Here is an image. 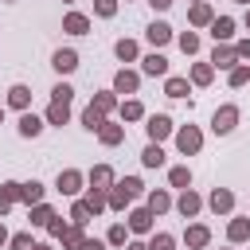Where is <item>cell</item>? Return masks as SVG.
<instances>
[{
    "label": "cell",
    "mask_w": 250,
    "mask_h": 250,
    "mask_svg": "<svg viewBox=\"0 0 250 250\" xmlns=\"http://www.w3.org/2000/svg\"><path fill=\"white\" fill-rule=\"evenodd\" d=\"M141 195H145V184H141L137 176H125V180H117V184L109 188L105 199H109V211H125V207H129L133 199H141Z\"/></svg>",
    "instance_id": "cell-1"
},
{
    "label": "cell",
    "mask_w": 250,
    "mask_h": 250,
    "mask_svg": "<svg viewBox=\"0 0 250 250\" xmlns=\"http://www.w3.org/2000/svg\"><path fill=\"white\" fill-rule=\"evenodd\" d=\"M238 105H219L215 109V117H211V129H215V137H227V133H234V125H238Z\"/></svg>",
    "instance_id": "cell-2"
},
{
    "label": "cell",
    "mask_w": 250,
    "mask_h": 250,
    "mask_svg": "<svg viewBox=\"0 0 250 250\" xmlns=\"http://www.w3.org/2000/svg\"><path fill=\"white\" fill-rule=\"evenodd\" d=\"M145 133H148L152 145H160L164 137H172V117L168 113H148L145 117Z\"/></svg>",
    "instance_id": "cell-3"
},
{
    "label": "cell",
    "mask_w": 250,
    "mask_h": 250,
    "mask_svg": "<svg viewBox=\"0 0 250 250\" xmlns=\"http://www.w3.org/2000/svg\"><path fill=\"white\" fill-rule=\"evenodd\" d=\"M176 148H180L184 156H195V152L203 148V133H199L195 125H184V129H176Z\"/></svg>",
    "instance_id": "cell-4"
},
{
    "label": "cell",
    "mask_w": 250,
    "mask_h": 250,
    "mask_svg": "<svg viewBox=\"0 0 250 250\" xmlns=\"http://www.w3.org/2000/svg\"><path fill=\"white\" fill-rule=\"evenodd\" d=\"M113 184H117V176H113L109 164H94V168L86 172V188H94V191H105V195H109Z\"/></svg>",
    "instance_id": "cell-5"
},
{
    "label": "cell",
    "mask_w": 250,
    "mask_h": 250,
    "mask_svg": "<svg viewBox=\"0 0 250 250\" xmlns=\"http://www.w3.org/2000/svg\"><path fill=\"white\" fill-rule=\"evenodd\" d=\"M82 184H86V176H82L78 168H62V172H59V180H55V188H59L62 195H74V199H78Z\"/></svg>",
    "instance_id": "cell-6"
},
{
    "label": "cell",
    "mask_w": 250,
    "mask_h": 250,
    "mask_svg": "<svg viewBox=\"0 0 250 250\" xmlns=\"http://www.w3.org/2000/svg\"><path fill=\"white\" fill-rule=\"evenodd\" d=\"M211 66H219V70H234V66H238V51H234V43H215V51H211Z\"/></svg>",
    "instance_id": "cell-7"
},
{
    "label": "cell",
    "mask_w": 250,
    "mask_h": 250,
    "mask_svg": "<svg viewBox=\"0 0 250 250\" xmlns=\"http://www.w3.org/2000/svg\"><path fill=\"white\" fill-rule=\"evenodd\" d=\"M51 66H55L59 74H74V70H78V51H74V47H59V51L51 55Z\"/></svg>",
    "instance_id": "cell-8"
},
{
    "label": "cell",
    "mask_w": 250,
    "mask_h": 250,
    "mask_svg": "<svg viewBox=\"0 0 250 250\" xmlns=\"http://www.w3.org/2000/svg\"><path fill=\"white\" fill-rule=\"evenodd\" d=\"M141 74H148V78H168V59H164L160 51H148V55L141 59Z\"/></svg>",
    "instance_id": "cell-9"
},
{
    "label": "cell",
    "mask_w": 250,
    "mask_h": 250,
    "mask_svg": "<svg viewBox=\"0 0 250 250\" xmlns=\"http://www.w3.org/2000/svg\"><path fill=\"white\" fill-rule=\"evenodd\" d=\"M207 207H211L215 215H230V211H234V191H230V188H215V191L207 195Z\"/></svg>",
    "instance_id": "cell-10"
},
{
    "label": "cell",
    "mask_w": 250,
    "mask_h": 250,
    "mask_svg": "<svg viewBox=\"0 0 250 250\" xmlns=\"http://www.w3.org/2000/svg\"><path fill=\"white\" fill-rule=\"evenodd\" d=\"M227 242L238 246V242H250V215H234L227 223Z\"/></svg>",
    "instance_id": "cell-11"
},
{
    "label": "cell",
    "mask_w": 250,
    "mask_h": 250,
    "mask_svg": "<svg viewBox=\"0 0 250 250\" xmlns=\"http://www.w3.org/2000/svg\"><path fill=\"white\" fill-rule=\"evenodd\" d=\"M188 23H191V27H211V23H215V8H211L207 0L191 4V8H188Z\"/></svg>",
    "instance_id": "cell-12"
},
{
    "label": "cell",
    "mask_w": 250,
    "mask_h": 250,
    "mask_svg": "<svg viewBox=\"0 0 250 250\" xmlns=\"http://www.w3.org/2000/svg\"><path fill=\"white\" fill-rule=\"evenodd\" d=\"M152 219H156V215H152L148 207H133V211H129V230H133V234H152Z\"/></svg>",
    "instance_id": "cell-13"
},
{
    "label": "cell",
    "mask_w": 250,
    "mask_h": 250,
    "mask_svg": "<svg viewBox=\"0 0 250 250\" xmlns=\"http://www.w3.org/2000/svg\"><path fill=\"white\" fill-rule=\"evenodd\" d=\"M141 90V74L137 70H117L113 74V94H137Z\"/></svg>",
    "instance_id": "cell-14"
},
{
    "label": "cell",
    "mask_w": 250,
    "mask_h": 250,
    "mask_svg": "<svg viewBox=\"0 0 250 250\" xmlns=\"http://www.w3.org/2000/svg\"><path fill=\"white\" fill-rule=\"evenodd\" d=\"M176 211H180L184 219H195V215L203 211V199H199V195L188 188V191H180V199H176Z\"/></svg>",
    "instance_id": "cell-15"
},
{
    "label": "cell",
    "mask_w": 250,
    "mask_h": 250,
    "mask_svg": "<svg viewBox=\"0 0 250 250\" xmlns=\"http://www.w3.org/2000/svg\"><path fill=\"white\" fill-rule=\"evenodd\" d=\"M184 242H188V250H203V246L211 242V227H203V223H191V227L184 230Z\"/></svg>",
    "instance_id": "cell-16"
},
{
    "label": "cell",
    "mask_w": 250,
    "mask_h": 250,
    "mask_svg": "<svg viewBox=\"0 0 250 250\" xmlns=\"http://www.w3.org/2000/svg\"><path fill=\"white\" fill-rule=\"evenodd\" d=\"M145 39H148L152 47H164V43H172V27H168L164 20H152V23L145 27Z\"/></svg>",
    "instance_id": "cell-17"
},
{
    "label": "cell",
    "mask_w": 250,
    "mask_h": 250,
    "mask_svg": "<svg viewBox=\"0 0 250 250\" xmlns=\"http://www.w3.org/2000/svg\"><path fill=\"white\" fill-rule=\"evenodd\" d=\"M145 207H148L152 215H164V211H168V207H176V203H172V195H168L164 188H152V191L145 195Z\"/></svg>",
    "instance_id": "cell-18"
},
{
    "label": "cell",
    "mask_w": 250,
    "mask_h": 250,
    "mask_svg": "<svg viewBox=\"0 0 250 250\" xmlns=\"http://www.w3.org/2000/svg\"><path fill=\"white\" fill-rule=\"evenodd\" d=\"M62 31L86 35V31H90V16H86V12H66V16H62Z\"/></svg>",
    "instance_id": "cell-19"
},
{
    "label": "cell",
    "mask_w": 250,
    "mask_h": 250,
    "mask_svg": "<svg viewBox=\"0 0 250 250\" xmlns=\"http://www.w3.org/2000/svg\"><path fill=\"white\" fill-rule=\"evenodd\" d=\"M16 203H20V184H16V180L0 184V219H4V215H8Z\"/></svg>",
    "instance_id": "cell-20"
},
{
    "label": "cell",
    "mask_w": 250,
    "mask_h": 250,
    "mask_svg": "<svg viewBox=\"0 0 250 250\" xmlns=\"http://www.w3.org/2000/svg\"><path fill=\"white\" fill-rule=\"evenodd\" d=\"M230 35H234V20H230V16H215L211 39H215V43H230Z\"/></svg>",
    "instance_id": "cell-21"
},
{
    "label": "cell",
    "mask_w": 250,
    "mask_h": 250,
    "mask_svg": "<svg viewBox=\"0 0 250 250\" xmlns=\"http://www.w3.org/2000/svg\"><path fill=\"white\" fill-rule=\"evenodd\" d=\"M164 94H168V98H188V94H191V78L168 74V78H164Z\"/></svg>",
    "instance_id": "cell-22"
},
{
    "label": "cell",
    "mask_w": 250,
    "mask_h": 250,
    "mask_svg": "<svg viewBox=\"0 0 250 250\" xmlns=\"http://www.w3.org/2000/svg\"><path fill=\"white\" fill-rule=\"evenodd\" d=\"M8 105L20 109V113H27V105H31V90H27L23 82H16V86L8 90Z\"/></svg>",
    "instance_id": "cell-23"
},
{
    "label": "cell",
    "mask_w": 250,
    "mask_h": 250,
    "mask_svg": "<svg viewBox=\"0 0 250 250\" xmlns=\"http://www.w3.org/2000/svg\"><path fill=\"white\" fill-rule=\"evenodd\" d=\"M43 121L47 125H66L70 121V102H51L47 113H43Z\"/></svg>",
    "instance_id": "cell-24"
},
{
    "label": "cell",
    "mask_w": 250,
    "mask_h": 250,
    "mask_svg": "<svg viewBox=\"0 0 250 250\" xmlns=\"http://www.w3.org/2000/svg\"><path fill=\"white\" fill-rule=\"evenodd\" d=\"M16 129H20V137H27V141H31V137H39V133H43V117H35V113L27 109V113H20V125H16Z\"/></svg>",
    "instance_id": "cell-25"
},
{
    "label": "cell",
    "mask_w": 250,
    "mask_h": 250,
    "mask_svg": "<svg viewBox=\"0 0 250 250\" xmlns=\"http://www.w3.org/2000/svg\"><path fill=\"white\" fill-rule=\"evenodd\" d=\"M113 55H117L121 62H137V59H141V47H137V39H117V43H113Z\"/></svg>",
    "instance_id": "cell-26"
},
{
    "label": "cell",
    "mask_w": 250,
    "mask_h": 250,
    "mask_svg": "<svg viewBox=\"0 0 250 250\" xmlns=\"http://www.w3.org/2000/svg\"><path fill=\"white\" fill-rule=\"evenodd\" d=\"M98 141H102V145H109V148H113V145H121V141H125V125L105 121V125L98 129Z\"/></svg>",
    "instance_id": "cell-27"
},
{
    "label": "cell",
    "mask_w": 250,
    "mask_h": 250,
    "mask_svg": "<svg viewBox=\"0 0 250 250\" xmlns=\"http://www.w3.org/2000/svg\"><path fill=\"white\" fill-rule=\"evenodd\" d=\"M20 203H27V211H31L35 203H43V184H39V180H31V184H20Z\"/></svg>",
    "instance_id": "cell-28"
},
{
    "label": "cell",
    "mask_w": 250,
    "mask_h": 250,
    "mask_svg": "<svg viewBox=\"0 0 250 250\" xmlns=\"http://www.w3.org/2000/svg\"><path fill=\"white\" fill-rule=\"evenodd\" d=\"M59 242H62V250H78V246L86 242V227H74V223H70V227L59 234Z\"/></svg>",
    "instance_id": "cell-29"
},
{
    "label": "cell",
    "mask_w": 250,
    "mask_h": 250,
    "mask_svg": "<svg viewBox=\"0 0 250 250\" xmlns=\"http://www.w3.org/2000/svg\"><path fill=\"white\" fill-rule=\"evenodd\" d=\"M117 113H121V121H141V117H145V105H141L137 98H125V102L117 105Z\"/></svg>",
    "instance_id": "cell-30"
},
{
    "label": "cell",
    "mask_w": 250,
    "mask_h": 250,
    "mask_svg": "<svg viewBox=\"0 0 250 250\" xmlns=\"http://www.w3.org/2000/svg\"><path fill=\"white\" fill-rule=\"evenodd\" d=\"M168 184L180 188V191H188V188H191V168H188V164H176V168L168 172Z\"/></svg>",
    "instance_id": "cell-31"
},
{
    "label": "cell",
    "mask_w": 250,
    "mask_h": 250,
    "mask_svg": "<svg viewBox=\"0 0 250 250\" xmlns=\"http://www.w3.org/2000/svg\"><path fill=\"white\" fill-rule=\"evenodd\" d=\"M27 219H31V227H47V223L55 219V207H51V203H35V207L27 211Z\"/></svg>",
    "instance_id": "cell-32"
},
{
    "label": "cell",
    "mask_w": 250,
    "mask_h": 250,
    "mask_svg": "<svg viewBox=\"0 0 250 250\" xmlns=\"http://www.w3.org/2000/svg\"><path fill=\"white\" fill-rule=\"evenodd\" d=\"M90 219H94V211L86 207V199H74L70 203V223L74 227H90Z\"/></svg>",
    "instance_id": "cell-33"
},
{
    "label": "cell",
    "mask_w": 250,
    "mask_h": 250,
    "mask_svg": "<svg viewBox=\"0 0 250 250\" xmlns=\"http://www.w3.org/2000/svg\"><path fill=\"white\" fill-rule=\"evenodd\" d=\"M211 78H215V66L211 62H195L191 66V86H211Z\"/></svg>",
    "instance_id": "cell-34"
},
{
    "label": "cell",
    "mask_w": 250,
    "mask_h": 250,
    "mask_svg": "<svg viewBox=\"0 0 250 250\" xmlns=\"http://www.w3.org/2000/svg\"><path fill=\"white\" fill-rule=\"evenodd\" d=\"M141 164H145V168H160V164H164V148L148 141V145H145V152H141Z\"/></svg>",
    "instance_id": "cell-35"
},
{
    "label": "cell",
    "mask_w": 250,
    "mask_h": 250,
    "mask_svg": "<svg viewBox=\"0 0 250 250\" xmlns=\"http://www.w3.org/2000/svg\"><path fill=\"white\" fill-rule=\"evenodd\" d=\"M86 207L94 211V215H102V211H109V199H105V191H94V188H86Z\"/></svg>",
    "instance_id": "cell-36"
},
{
    "label": "cell",
    "mask_w": 250,
    "mask_h": 250,
    "mask_svg": "<svg viewBox=\"0 0 250 250\" xmlns=\"http://www.w3.org/2000/svg\"><path fill=\"white\" fill-rule=\"evenodd\" d=\"M125 242H129V227H125V223H113V227L105 230V246H121V250H125Z\"/></svg>",
    "instance_id": "cell-37"
},
{
    "label": "cell",
    "mask_w": 250,
    "mask_h": 250,
    "mask_svg": "<svg viewBox=\"0 0 250 250\" xmlns=\"http://www.w3.org/2000/svg\"><path fill=\"white\" fill-rule=\"evenodd\" d=\"M94 109H102V113H113L117 109V94L113 90H102V94H94V102H90Z\"/></svg>",
    "instance_id": "cell-38"
},
{
    "label": "cell",
    "mask_w": 250,
    "mask_h": 250,
    "mask_svg": "<svg viewBox=\"0 0 250 250\" xmlns=\"http://www.w3.org/2000/svg\"><path fill=\"white\" fill-rule=\"evenodd\" d=\"M82 125H86L90 133H98V129L105 125V113H102V109H94V105H86V109H82Z\"/></svg>",
    "instance_id": "cell-39"
},
{
    "label": "cell",
    "mask_w": 250,
    "mask_h": 250,
    "mask_svg": "<svg viewBox=\"0 0 250 250\" xmlns=\"http://www.w3.org/2000/svg\"><path fill=\"white\" fill-rule=\"evenodd\" d=\"M227 82H230L234 90H238V86H246V82H250V62H238L234 70H227Z\"/></svg>",
    "instance_id": "cell-40"
},
{
    "label": "cell",
    "mask_w": 250,
    "mask_h": 250,
    "mask_svg": "<svg viewBox=\"0 0 250 250\" xmlns=\"http://www.w3.org/2000/svg\"><path fill=\"white\" fill-rule=\"evenodd\" d=\"M148 250H176V238L168 230H156V234H148Z\"/></svg>",
    "instance_id": "cell-41"
},
{
    "label": "cell",
    "mask_w": 250,
    "mask_h": 250,
    "mask_svg": "<svg viewBox=\"0 0 250 250\" xmlns=\"http://www.w3.org/2000/svg\"><path fill=\"white\" fill-rule=\"evenodd\" d=\"M176 43H180V51H184V55H195V51H199V35H195V31L176 35Z\"/></svg>",
    "instance_id": "cell-42"
},
{
    "label": "cell",
    "mask_w": 250,
    "mask_h": 250,
    "mask_svg": "<svg viewBox=\"0 0 250 250\" xmlns=\"http://www.w3.org/2000/svg\"><path fill=\"white\" fill-rule=\"evenodd\" d=\"M8 246L12 250H35V238H31V230H20V234L8 238Z\"/></svg>",
    "instance_id": "cell-43"
},
{
    "label": "cell",
    "mask_w": 250,
    "mask_h": 250,
    "mask_svg": "<svg viewBox=\"0 0 250 250\" xmlns=\"http://www.w3.org/2000/svg\"><path fill=\"white\" fill-rule=\"evenodd\" d=\"M51 102H74V86H70V82H59V86L51 90Z\"/></svg>",
    "instance_id": "cell-44"
},
{
    "label": "cell",
    "mask_w": 250,
    "mask_h": 250,
    "mask_svg": "<svg viewBox=\"0 0 250 250\" xmlns=\"http://www.w3.org/2000/svg\"><path fill=\"white\" fill-rule=\"evenodd\" d=\"M94 12H98L102 20H113V16H117V0H94Z\"/></svg>",
    "instance_id": "cell-45"
},
{
    "label": "cell",
    "mask_w": 250,
    "mask_h": 250,
    "mask_svg": "<svg viewBox=\"0 0 250 250\" xmlns=\"http://www.w3.org/2000/svg\"><path fill=\"white\" fill-rule=\"evenodd\" d=\"M66 227H70V223H62V219H59V215H55V219H51V223H47V234H51V238H59V234H62V230H66Z\"/></svg>",
    "instance_id": "cell-46"
},
{
    "label": "cell",
    "mask_w": 250,
    "mask_h": 250,
    "mask_svg": "<svg viewBox=\"0 0 250 250\" xmlns=\"http://www.w3.org/2000/svg\"><path fill=\"white\" fill-rule=\"evenodd\" d=\"M234 51H238V62H250V35H246V39H238V43H234Z\"/></svg>",
    "instance_id": "cell-47"
},
{
    "label": "cell",
    "mask_w": 250,
    "mask_h": 250,
    "mask_svg": "<svg viewBox=\"0 0 250 250\" xmlns=\"http://www.w3.org/2000/svg\"><path fill=\"white\" fill-rule=\"evenodd\" d=\"M78 250H105V242H102V238H90V234H86V242H82Z\"/></svg>",
    "instance_id": "cell-48"
},
{
    "label": "cell",
    "mask_w": 250,
    "mask_h": 250,
    "mask_svg": "<svg viewBox=\"0 0 250 250\" xmlns=\"http://www.w3.org/2000/svg\"><path fill=\"white\" fill-rule=\"evenodd\" d=\"M148 4H152L156 12H168V8H172V0H148Z\"/></svg>",
    "instance_id": "cell-49"
},
{
    "label": "cell",
    "mask_w": 250,
    "mask_h": 250,
    "mask_svg": "<svg viewBox=\"0 0 250 250\" xmlns=\"http://www.w3.org/2000/svg\"><path fill=\"white\" fill-rule=\"evenodd\" d=\"M125 250H148V242H125Z\"/></svg>",
    "instance_id": "cell-50"
},
{
    "label": "cell",
    "mask_w": 250,
    "mask_h": 250,
    "mask_svg": "<svg viewBox=\"0 0 250 250\" xmlns=\"http://www.w3.org/2000/svg\"><path fill=\"white\" fill-rule=\"evenodd\" d=\"M8 238H12V234H8V227H4V223H0V246H4V242H8Z\"/></svg>",
    "instance_id": "cell-51"
},
{
    "label": "cell",
    "mask_w": 250,
    "mask_h": 250,
    "mask_svg": "<svg viewBox=\"0 0 250 250\" xmlns=\"http://www.w3.org/2000/svg\"><path fill=\"white\" fill-rule=\"evenodd\" d=\"M35 250H55V246L51 242H35Z\"/></svg>",
    "instance_id": "cell-52"
},
{
    "label": "cell",
    "mask_w": 250,
    "mask_h": 250,
    "mask_svg": "<svg viewBox=\"0 0 250 250\" xmlns=\"http://www.w3.org/2000/svg\"><path fill=\"white\" fill-rule=\"evenodd\" d=\"M242 23H246V31H250V8H246V16H242Z\"/></svg>",
    "instance_id": "cell-53"
},
{
    "label": "cell",
    "mask_w": 250,
    "mask_h": 250,
    "mask_svg": "<svg viewBox=\"0 0 250 250\" xmlns=\"http://www.w3.org/2000/svg\"><path fill=\"white\" fill-rule=\"evenodd\" d=\"M234 4H246V8H250V0H234Z\"/></svg>",
    "instance_id": "cell-54"
},
{
    "label": "cell",
    "mask_w": 250,
    "mask_h": 250,
    "mask_svg": "<svg viewBox=\"0 0 250 250\" xmlns=\"http://www.w3.org/2000/svg\"><path fill=\"white\" fill-rule=\"evenodd\" d=\"M0 121H4V105H0Z\"/></svg>",
    "instance_id": "cell-55"
},
{
    "label": "cell",
    "mask_w": 250,
    "mask_h": 250,
    "mask_svg": "<svg viewBox=\"0 0 250 250\" xmlns=\"http://www.w3.org/2000/svg\"><path fill=\"white\" fill-rule=\"evenodd\" d=\"M62 4H74V0H62Z\"/></svg>",
    "instance_id": "cell-56"
},
{
    "label": "cell",
    "mask_w": 250,
    "mask_h": 250,
    "mask_svg": "<svg viewBox=\"0 0 250 250\" xmlns=\"http://www.w3.org/2000/svg\"><path fill=\"white\" fill-rule=\"evenodd\" d=\"M4 4H16V0H4Z\"/></svg>",
    "instance_id": "cell-57"
},
{
    "label": "cell",
    "mask_w": 250,
    "mask_h": 250,
    "mask_svg": "<svg viewBox=\"0 0 250 250\" xmlns=\"http://www.w3.org/2000/svg\"><path fill=\"white\" fill-rule=\"evenodd\" d=\"M191 4H199V0H191Z\"/></svg>",
    "instance_id": "cell-58"
},
{
    "label": "cell",
    "mask_w": 250,
    "mask_h": 250,
    "mask_svg": "<svg viewBox=\"0 0 250 250\" xmlns=\"http://www.w3.org/2000/svg\"><path fill=\"white\" fill-rule=\"evenodd\" d=\"M227 250H230V246H227Z\"/></svg>",
    "instance_id": "cell-59"
}]
</instances>
